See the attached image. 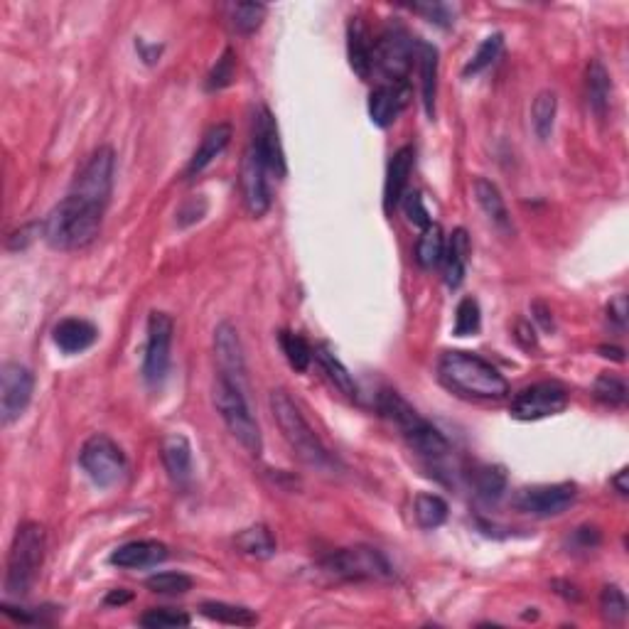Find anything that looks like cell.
Instances as JSON below:
<instances>
[{
    "mask_svg": "<svg viewBox=\"0 0 629 629\" xmlns=\"http://www.w3.org/2000/svg\"><path fill=\"white\" fill-rule=\"evenodd\" d=\"M236 548L251 558H271L276 553V539L268 531V526H249L234 539Z\"/></svg>",
    "mask_w": 629,
    "mask_h": 629,
    "instance_id": "cell-33",
    "label": "cell"
},
{
    "mask_svg": "<svg viewBox=\"0 0 629 629\" xmlns=\"http://www.w3.org/2000/svg\"><path fill=\"white\" fill-rule=\"evenodd\" d=\"M214 354H217L219 374L246 389V357L239 332L231 322H219L214 330Z\"/></svg>",
    "mask_w": 629,
    "mask_h": 629,
    "instance_id": "cell-17",
    "label": "cell"
},
{
    "mask_svg": "<svg viewBox=\"0 0 629 629\" xmlns=\"http://www.w3.org/2000/svg\"><path fill=\"white\" fill-rule=\"evenodd\" d=\"M148 590L158 595H185L187 590H192V578L185 573H175V571H165V573H155L145 580Z\"/></svg>",
    "mask_w": 629,
    "mask_h": 629,
    "instance_id": "cell-41",
    "label": "cell"
},
{
    "mask_svg": "<svg viewBox=\"0 0 629 629\" xmlns=\"http://www.w3.org/2000/svg\"><path fill=\"white\" fill-rule=\"evenodd\" d=\"M627 477H629V470L627 467H622L620 472H617L615 477H612V487L617 489V492L622 494V497H627L629 494V485H627Z\"/></svg>",
    "mask_w": 629,
    "mask_h": 629,
    "instance_id": "cell-49",
    "label": "cell"
},
{
    "mask_svg": "<svg viewBox=\"0 0 629 629\" xmlns=\"http://www.w3.org/2000/svg\"><path fill=\"white\" fill-rule=\"evenodd\" d=\"M266 168L258 160V155L251 150V145L246 148L244 160H241V197H244L246 209H249L251 217H263V214L271 209V190H268V180H266Z\"/></svg>",
    "mask_w": 629,
    "mask_h": 629,
    "instance_id": "cell-16",
    "label": "cell"
},
{
    "mask_svg": "<svg viewBox=\"0 0 629 629\" xmlns=\"http://www.w3.org/2000/svg\"><path fill=\"white\" fill-rule=\"evenodd\" d=\"M268 403H271L273 418H276L278 428H281L283 438H286V443L295 453V458L305 462V465L315 467V470H332V467H335V458H332L330 450L325 448L320 435L310 428V423L305 421L300 408L295 406L286 391H273L271 401Z\"/></svg>",
    "mask_w": 629,
    "mask_h": 629,
    "instance_id": "cell-4",
    "label": "cell"
},
{
    "mask_svg": "<svg viewBox=\"0 0 629 629\" xmlns=\"http://www.w3.org/2000/svg\"><path fill=\"white\" fill-rule=\"evenodd\" d=\"M408 99V86L399 84H381L376 86L369 96V116L372 123L379 128H389L391 123L399 118V114L406 106Z\"/></svg>",
    "mask_w": 629,
    "mask_h": 629,
    "instance_id": "cell-22",
    "label": "cell"
},
{
    "mask_svg": "<svg viewBox=\"0 0 629 629\" xmlns=\"http://www.w3.org/2000/svg\"><path fill=\"white\" fill-rule=\"evenodd\" d=\"M445 254V234L438 224H428L421 231L416 244V261L421 263V268H435L443 263Z\"/></svg>",
    "mask_w": 629,
    "mask_h": 629,
    "instance_id": "cell-34",
    "label": "cell"
},
{
    "mask_svg": "<svg viewBox=\"0 0 629 629\" xmlns=\"http://www.w3.org/2000/svg\"><path fill=\"white\" fill-rule=\"evenodd\" d=\"M467 261H470V236H467L465 229H455L453 234H450V239L445 241L443 254L445 283H448V288L462 286L467 273Z\"/></svg>",
    "mask_w": 629,
    "mask_h": 629,
    "instance_id": "cell-27",
    "label": "cell"
},
{
    "mask_svg": "<svg viewBox=\"0 0 629 629\" xmlns=\"http://www.w3.org/2000/svg\"><path fill=\"white\" fill-rule=\"evenodd\" d=\"M236 77V55L231 50H224V55L217 59L212 72L207 74V91H222L234 82Z\"/></svg>",
    "mask_w": 629,
    "mask_h": 629,
    "instance_id": "cell-43",
    "label": "cell"
},
{
    "mask_svg": "<svg viewBox=\"0 0 629 629\" xmlns=\"http://www.w3.org/2000/svg\"><path fill=\"white\" fill-rule=\"evenodd\" d=\"M593 394L595 399L605 403V406L612 408H622L627 403V384L625 379L615 374H600L593 384Z\"/></svg>",
    "mask_w": 629,
    "mask_h": 629,
    "instance_id": "cell-39",
    "label": "cell"
},
{
    "mask_svg": "<svg viewBox=\"0 0 629 629\" xmlns=\"http://www.w3.org/2000/svg\"><path fill=\"white\" fill-rule=\"evenodd\" d=\"M266 5L263 3H236L229 8V20L231 28L239 35H251L263 25L266 20Z\"/></svg>",
    "mask_w": 629,
    "mask_h": 629,
    "instance_id": "cell-38",
    "label": "cell"
},
{
    "mask_svg": "<svg viewBox=\"0 0 629 629\" xmlns=\"http://www.w3.org/2000/svg\"><path fill=\"white\" fill-rule=\"evenodd\" d=\"M556 114H558V99L553 91H541L534 99L531 106V123H534V131L541 141H548L556 126Z\"/></svg>",
    "mask_w": 629,
    "mask_h": 629,
    "instance_id": "cell-35",
    "label": "cell"
},
{
    "mask_svg": "<svg viewBox=\"0 0 629 629\" xmlns=\"http://www.w3.org/2000/svg\"><path fill=\"white\" fill-rule=\"evenodd\" d=\"M600 610L602 617L612 625H620V622L627 620V595L620 585H605L600 595Z\"/></svg>",
    "mask_w": 629,
    "mask_h": 629,
    "instance_id": "cell-40",
    "label": "cell"
},
{
    "mask_svg": "<svg viewBox=\"0 0 629 629\" xmlns=\"http://www.w3.org/2000/svg\"><path fill=\"white\" fill-rule=\"evenodd\" d=\"M160 458H163L165 470H168L170 480L175 482L177 487L190 485L192 480V445L190 440L182 433H170L163 438V445H160Z\"/></svg>",
    "mask_w": 629,
    "mask_h": 629,
    "instance_id": "cell-19",
    "label": "cell"
},
{
    "mask_svg": "<svg viewBox=\"0 0 629 629\" xmlns=\"http://www.w3.org/2000/svg\"><path fill=\"white\" fill-rule=\"evenodd\" d=\"M600 352H602V357H612L615 362H622V359H625V352H622V349H617V347H602Z\"/></svg>",
    "mask_w": 629,
    "mask_h": 629,
    "instance_id": "cell-51",
    "label": "cell"
},
{
    "mask_svg": "<svg viewBox=\"0 0 629 629\" xmlns=\"http://www.w3.org/2000/svg\"><path fill=\"white\" fill-rule=\"evenodd\" d=\"M413 158H416V153H413L411 145H403V148H399L391 155L384 182V207L389 214L399 207L403 195H406L408 177H411L413 170Z\"/></svg>",
    "mask_w": 629,
    "mask_h": 629,
    "instance_id": "cell-21",
    "label": "cell"
},
{
    "mask_svg": "<svg viewBox=\"0 0 629 629\" xmlns=\"http://www.w3.org/2000/svg\"><path fill=\"white\" fill-rule=\"evenodd\" d=\"M403 209H406L408 219H411L413 224H418L421 229H426L428 224H433V219H430L426 204H423V197L418 195V192H411V195H403Z\"/></svg>",
    "mask_w": 629,
    "mask_h": 629,
    "instance_id": "cell-45",
    "label": "cell"
},
{
    "mask_svg": "<svg viewBox=\"0 0 629 629\" xmlns=\"http://www.w3.org/2000/svg\"><path fill=\"white\" fill-rule=\"evenodd\" d=\"M35 391V376L18 362H5L0 369V423L10 426L28 411Z\"/></svg>",
    "mask_w": 629,
    "mask_h": 629,
    "instance_id": "cell-14",
    "label": "cell"
},
{
    "mask_svg": "<svg viewBox=\"0 0 629 629\" xmlns=\"http://www.w3.org/2000/svg\"><path fill=\"white\" fill-rule=\"evenodd\" d=\"M315 359H317V364L322 367V372H325L327 379L335 384V389L340 391V394L347 396V399H357L359 396L357 381H354V376L349 374V369L344 367L340 359H337V354L332 352L330 347H317Z\"/></svg>",
    "mask_w": 629,
    "mask_h": 629,
    "instance_id": "cell-30",
    "label": "cell"
},
{
    "mask_svg": "<svg viewBox=\"0 0 629 629\" xmlns=\"http://www.w3.org/2000/svg\"><path fill=\"white\" fill-rule=\"evenodd\" d=\"M438 379L443 381L445 389L465 399L502 401L512 394L509 381L492 362L465 349H448L440 354Z\"/></svg>",
    "mask_w": 629,
    "mask_h": 629,
    "instance_id": "cell-1",
    "label": "cell"
},
{
    "mask_svg": "<svg viewBox=\"0 0 629 629\" xmlns=\"http://www.w3.org/2000/svg\"><path fill=\"white\" fill-rule=\"evenodd\" d=\"M165 558H168V546L163 541L141 539L118 546L109 556V563L116 568H126V571H141V568L158 566Z\"/></svg>",
    "mask_w": 629,
    "mask_h": 629,
    "instance_id": "cell-18",
    "label": "cell"
},
{
    "mask_svg": "<svg viewBox=\"0 0 629 629\" xmlns=\"http://www.w3.org/2000/svg\"><path fill=\"white\" fill-rule=\"evenodd\" d=\"M607 320L617 327V330H625L627 327V295H615L607 305Z\"/></svg>",
    "mask_w": 629,
    "mask_h": 629,
    "instance_id": "cell-47",
    "label": "cell"
},
{
    "mask_svg": "<svg viewBox=\"0 0 629 629\" xmlns=\"http://www.w3.org/2000/svg\"><path fill=\"white\" fill-rule=\"evenodd\" d=\"M413 13L423 15V18H428L430 23L440 25V28H448V25H453V13H450L448 5H443V3L413 5Z\"/></svg>",
    "mask_w": 629,
    "mask_h": 629,
    "instance_id": "cell-46",
    "label": "cell"
},
{
    "mask_svg": "<svg viewBox=\"0 0 629 629\" xmlns=\"http://www.w3.org/2000/svg\"><path fill=\"white\" fill-rule=\"evenodd\" d=\"M568 403H571V396H568L566 386L558 381H539L514 396L509 413L516 421H541V418L563 413Z\"/></svg>",
    "mask_w": 629,
    "mask_h": 629,
    "instance_id": "cell-12",
    "label": "cell"
},
{
    "mask_svg": "<svg viewBox=\"0 0 629 629\" xmlns=\"http://www.w3.org/2000/svg\"><path fill=\"white\" fill-rule=\"evenodd\" d=\"M610 94H612V82L607 69L602 67V62L593 59L588 64V72H585V96H588V106L598 118L607 116L610 109Z\"/></svg>",
    "mask_w": 629,
    "mask_h": 629,
    "instance_id": "cell-28",
    "label": "cell"
},
{
    "mask_svg": "<svg viewBox=\"0 0 629 629\" xmlns=\"http://www.w3.org/2000/svg\"><path fill=\"white\" fill-rule=\"evenodd\" d=\"M381 416L389 418L399 433L406 438V443L416 450L418 455L428 460H443L450 453V443L433 423L426 421L416 408L411 406L399 391H381L379 394Z\"/></svg>",
    "mask_w": 629,
    "mask_h": 629,
    "instance_id": "cell-3",
    "label": "cell"
},
{
    "mask_svg": "<svg viewBox=\"0 0 629 629\" xmlns=\"http://www.w3.org/2000/svg\"><path fill=\"white\" fill-rule=\"evenodd\" d=\"M448 512V502L443 497H438V494L421 492L416 497V502H413V516H416V524L421 529L430 531L443 526L448 521Z\"/></svg>",
    "mask_w": 629,
    "mask_h": 629,
    "instance_id": "cell-32",
    "label": "cell"
},
{
    "mask_svg": "<svg viewBox=\"0 0 629 629\" xmlns=\"http://www.w3.org/2000/svg\"><path fill=\"white\" fill-rule=\"evenodd\" d=\"M104 207L69 192L50 209L42 222V239L59 251H77L99 236L104 224Z\"/></svg>",
    "mask_w": 629,
    "mask_h": 629,
    "instance_id": "cell-2",
    "label": "cell"
},
{
    "mask_svg": "<svg viewBox=\"0 0 629 629\" xmlns=\"http://www.w3.org/2000/svg\"><path fill=\"white\" fill-rule=\"evenodd\" d=\"M133 595L128 593V590H111L109 595H106V605H126V602H131Z\"/></svg>",
    "mask_w": 629,
    "mask_h": 629,
    "instance_id": "cell-50",
    "label": "cell"
},
{
    "mask_svg": "<svg viewBox=\"0 0 629 629\" xmlns=\"http://www.w3.org/2000/svg\"><path fill=\"white\" fill-rule=\"evenodd\" d=\"M480 325H482L480 303H477L475 298H462L458 305V313H455L453 332L458 337H470L480 332Z\"/></svg>",
    "mask_w": 629,
    "mask_h": 629,
    "instance_id": "cell-42",
    "label": "cell"
},
{
    "mask_svg": "<svg viewBox=\"0 0 629 629\" xmlns=\"http://www.w3.org/2000/svg\"><path fill=\"white\" fill-rule=\"evenodd\" d=\"M141 625L150 629H168V627H187L190 615L175 610H150L141 617Z\"/></svg>",
    "mask_w": 629,
    "mask_h": 629,
    "instance_id": "cell-44",
    "label": "cell"
},
{
    "mask_svg": "<svg viewBox=\"0 0 629 629\" xmlns=\"http://www.w3.org/2000/svg\"><path fill=\"white\" fill-rule=\"evenodd\" d=\"M600 544V531L595 526H580L573 531V546L580 551H593Z\"/></svg>",
    "mask_w": 629,
    "mask_h": 629,
    "instance_id": "cell-48",
    "label": "cell"
},
{
    "mask_svg": "<svg viewBox=\"0 0 629 629\" xmlns=\"http://www.w3.org/2000/svg\"><path fill=\"white\" fill-rule=\"evenodd\" d=\"M45 548V526L37 521H25L18 526L10 544L8 568H5V593L13 598H25L30 593L45 563Z\"/></svg>",
    "mask_w": 629,
    "mask_h": 629,
    "instance_id": "cell-5",
    "label": "cell"
},
{
    "mask_svg": "<svg viewBox=\"0 0 629 629\" xmlns=\"http://www.w3.org/2000/svg\"><path fill=\"white\" fill-rule=\"evenodd\" d=\"M114 175H116V155L114 148L101 145L89 155L86 165L77 172L72 182V195L84 197V200L99 204L106 209L114 192Z\"/></svg>",
    "mask_w": 629,
    "mask_h": 629,
    "instance_id": "cell-10",
    "label": "cell"
},
{
    "mask_svg": "<svg viewBox=\"0 0 629 629\" xmlns=\"http://www.w3.org/2000/svg\"><path fill=\"white\" fill-rule=\"evenodd\" d=\"M278 342H281V349L283 354H286L290 367H293L295 372H308L310 362L315 359V349L310 347L308 340H305L303 335H298V332L283 330L281 335H278Z\"/></svg>",
    "mask_w": 629,
    "mask_h": 629,
    "instance_id": "cell-36",
    "label": "cell"
},
{
    "mask_svg": "<svg viewBox=\"0 0 629 629\" xmlns=\"http://www.w3.org/2000/svg\"><path fill=\"white\" fill-rule=\"evenodd\" d=\"M172 330H175V325H172L170 315L150 313L143 357V379L148 381V386H160L170 372Z\"/></svg>",
    "mask_w": 629,
    "mask_h": 629,
    "instance_id": "cell-13",
    "label": "cell"
},
{
    "mask_svg": "<svg viewBox=\"0 0 629 629\" xmlns=\"http://www.w3.org/2000/svg\"><path fill=\"white\" fill-rule=\"evenodd\" d=\"M472 487L485 502H497L507 492V472L499 465H480L472 470Z\"/></svg>",
    "mask_w": 629,
    "mask_h": 629,
    "instance_id": "cell-31",
    "label": "cell"
},
{
    "mask_svg": "<svg viewBox=\"0 0 629 629\" xmlns=\"http://www.w3.org/2000/svg\"><path fill=\"white\" fill-rule=\"evenodd\" d=\"M231 141V126L229 123H217V126L209 128L207 133H204L200 148L195 150V155L190 158V163H187V170H185V177H197L200 172L207 168L209 163H214V160L219 158V155L227 150V145Z\"/></svg>",
    "mask_w": 629,
    "mask_h": 629,
    "instance_id": "cell-26",
    "label": "cell"
},
{
    "mask_svg": "<svg viewBox=\"0 0 629 629\" xmlns=\"http://www.w3.org/2000/svg\"><path fill=\"white\" fill-rule=\"evenodd\" d=\"M472 187H475V200L489 222L499 231H504V234H512V217H509L507 202H504L499 187L492 180H487V177H477Z\"/></svg>",
    "mask_w": 629,
    "mask_h": 629,
    "instance_id": "cell-25",
    "label": "cell"
},
{
    "mask_svg": "<svg viewBox=\"0 0 629 629\" xmlns=\"http://www.w3.org/2000/svg\"><path fill=\"white\" fill-rule=\"evenodd\" d=\"M52 340L64 354H79L94 347V342L99 340V330L94 322L82 320V317H67V320L57 322V327L52 330Z\"/></svg>",
    "mask_w": 629,
    "mask_h": 629,
    "instance_id": "cell-23",
    "label": "cell"
},
{
    "mask_svg": "<svg viewBox=\"0 0 629 629\" xmlns=\"http://www.w3.org/2000/svg\"><path fill=\"white\" fill-rule=\"evenodd\" d=\"M79 465L84 467V472L96 487H114L116 482L123 480L128 467L123 450L104 433L91 435L82 445Z\"/></svg>",
    "mask_w": 629,
    "mask_h": 629,
    "instance_id": "cell-9",
    "label": "cell"
},
{
    "mask_svg": "<svg viewBox=\"0 0 629 629\" xmlns=\"http://www.w3.org/2000/svg\"><path fill=\"white\" fill-rule=\"evenodd\" d=\"M251 150L258 155V160L268 172H273L276 177H286L288 165L286 153H283L281 131H278L276 116L266 106L256 111L254 123H251Z\"/></svg>",
    "mask_w": 629,
    "mask_h": 629,
    "instance_id": "cell-15",
    "label": "cell"
},
{
    "mask_svg": "<svg viewBox=\"0 0 629 629\" xmlns=\"http://www.w3.org/2000/svg\"><path fill=\"white\" fill-rule=\"evenodd\" d=\"M578 487L573 482H556V485H534L516 489L512 507L516 512L536 516V519H551L561 516L575 504Z\"/></svg>",
    "mask_w": 629,
    "mask_h": 629,
    "instance_id": "cell-11",
    "label": "cell"
},
{
    "mask_svg": "<svg viewBox=\"0 0 629 629\" xmlns=\"http://www.w3.org/2000/svg\"><path fill=\"white\" fill-rule=\"evenodd\" d=\"M413 57H416V40L401 25H391L374 42V69L386 79V84L408 86Z\"/></svg>",
    "mask_w": 629,
    "mask_h": 629,
    "instance_id": "cell-7",
    "label": "cell"
},
{
    "mask_svg": "<svg viewBox=\"0 0 629 629\" xmlns=\"http://www.w3.org/2000/svg\"><path fill=\"white\" fill-rule=\"evenodd\" d=\"M347 57L352 72L367 82L374 69V42L362 18H349L347 23Z\"/></svg>",
    "mask_w": 629,
    "mask_h": 629,
    "instance_id": "cell-20",
    "label": "cell"
},
{
    "mask_svg": "<svg viewBox=\"0 0 629 629\" xmlns=\"http://www.w3.org/2000/svg\"><path fill=\"white\" fill-rule=\"evenodd\" d=\"M200 612L207 620L222 622V625H234V627H254L258 625V615L251 607L244 605H231V602L222 600H207L200 605Z\"/></svg>",
    "mask_w": 629,
    "mask_h": 629,
    "instance_id": "cell-29",
    "label": "cell"
},
{
    "mask_svg": "<svg viewBox=\"0 0 629 629\" xmlns=\"http://www.w3.org/2000/svg\"><path fill=\"white\" fill-rule=\"evenodd\" d=\"M502 47H504V37L499 35V32L485 37V42L477 47L475 55L470 57V62H467L465 69H462V77H467V79L477 77V74H482L485 69L492 67V64L499 59V55H502Z\"/></svg>",
    "mask_w": 629,
    "mask_h": 629,
    "instance_id": "cell-37",
    "label": "cell"
},
{
    "mask_svg": "<svg viewBox=\"0 0 629 629\" xmlns=\"http://www.w3.org/2000/svg\"><path fill=\"white\" fill-rule=\"evenodd\" d=\"M322 568H325V573L335 575V578H342V580H391L394 578V571H391L384 553L369 546H352V548L332 551L330 556L322 558Z\"/></svg>",
    "mask_w": 629,
    "mask_h": 629,
    "instance_id": "cell-8",
    "label": "cell"
},
{
    "mask_svg": "<svg viewBox=\"0 0 629 629\" xmlns=\"http://www.w3.org/2000/svg\"><path fill=\"white\" fill-rule=\"evenodd\" d=\"M244 391H246L244 386L234 384L227 376L217 374L212 386V399L219 416H222L224 426L229 428L231 435H234L236 443H239L246 453L261 455L263 450L261 428H258L254 413H251Z\"/></svg>",
    "mask_w": 629,
    "mask_h": 629,
    "instance_id": "cell-6",
    "label": "cell"
},
{
    "mask_svg": "<svg viewBox=\"0 0 629 629\" xmlns=\"http://www.w3.org/2000/svg\"><path fill=\"white\" fill-rule=\"evenodd\" d=\"M438 47L430 45L426 40H416V59L418 67H421V94H423V106H426V114L430 121L435 118V96H438Z\"/></svg>",
    "mask_w": 629,
    "mask_h": 629,
    "instance_id": "cell-24",
    "label": "cell"
}]
</instances>
